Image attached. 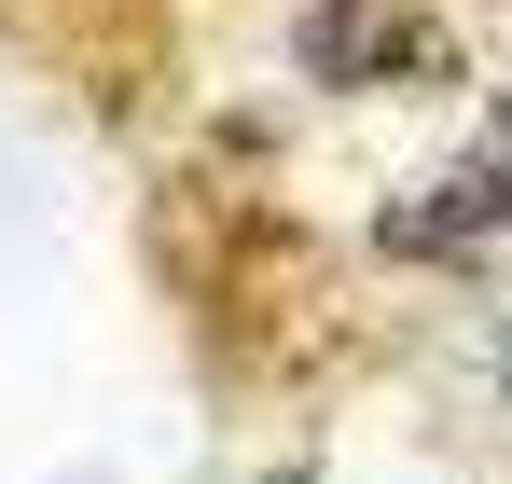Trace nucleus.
Masks as SVG:
<instances>
[{
	"label": "nucleus",
	"instance_id": "f257e3e1",
	"mask_svg": "<svg viewBox=\"0 0 512 484\" xmlns=\"http://www.w3.org/2000/svg\"><path fill=\"white\" fill-rule=\"evenodd\" d=\"M305 70L319 83H388V97H402V83L457 70V42H443L429 14H402V0H319V14H305Z\"/></svg>",
	"mask_w": 512,
	"mask_h": 484
},
{
	"label": "nucleus",
	"instance_id": "f03ea898",
	"mask_svg": "<svg viewBox=\"0 0 512 484\" xmlns=\"http://www.w3.org/2000/svg\"><path fill=\"white\" fill-rule=\"evenodd\" d=\"M443 208H402V249H471V236H512V111L485 125V166H457V180H429Z\"/></svg>",
	"mask_w": 512,
	"mask_h": 484
}]
</instances>
